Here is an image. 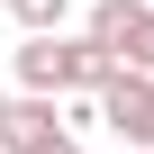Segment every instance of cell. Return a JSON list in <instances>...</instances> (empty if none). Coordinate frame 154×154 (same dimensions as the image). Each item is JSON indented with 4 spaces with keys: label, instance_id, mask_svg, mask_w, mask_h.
Listing matches in <instances>:
<instances>
[{
    "label": "cell",
    "instance_id": "obj_1",
    "mask_svg": "<svg viewBox=\"0 0 154 154\" xmlns=\"http://www.w3.org/2000/svg\"><path fill=\"white\" fill-rule=\"evenodd\" d=\"M109 72H118V63H109L91 36H63V27L18 45V91H45V100H63V91H100Z\"/></svg>",
    "mask_w": 154,
    "mask_h": 154
},
{
    "label": "cell",
    "instance_id": "obj_2",
    "mask_svg": "<svg viewBox=\"0 0 154 154\" xmlns=\"http://www.w3.org/2000/svg\"><path fill=\"white\" fill-rule=\"evenodd\" d=\"M82 36H91L109 63H127V72H154V9H145V0H100Z\"/></svg>",
    "mask_w": 154,
    "mask_h": 154
},
{
    "label": "cell",
    "instance_id": "obj_3",
    "mask_svg": "<svg viewBox=\"0 0 154 154\" xmlns=\"http://www.w3.org/2000/svg\"><path fill=\"white\" fill-rule=\"evenodd\" d=\"M100 127L127 145V154H154V72H109L100 82Z\"/></svg>",
    "mask_w": 154,
    "mask_h": 154
},
{
    "label": "cell",
    "instance_id": "obj_4",
    "mask_svg": "<svg viewBox=\"0 0 154 154\" xmlns=\"http://www.w3.org/2000/svg\"><path fill=\"white\" fill-rule=\"evenodd\" d=\"M9 18H18V36H54L72 18V0H9Z\"/></svg>",
    "mask_w": 154,
    "mask_h": 154
},
{
    "label": "cell",
    "instance_id": "obj_5",
    "mask_svg": "<svg viewBox=\"0 0 154 154\" xmlns=\"http://www.w3.org/2000/svg\"><path fill=\"white\" fill-rule=\"evenodd\" d=\"M18 154H82V136H72V127H63V118H54V127H45V136H27V145H18Z\"/></svg>",
    "mask_w": 154,
    "mask_h": 154
},
{
    "label": "cell",
    "instance_id": "obj_6",
    "mask_svg": "<svg viewBox=\"0 0 154 154\" xmlns=\"http://www.w3.org/2000/svg\"><path fill=\"white\" fill-rule=\"evenodd\" d=\"M0 109H9V91H0Z\"/></svg>",
    "mask_w": 154,
    "mask_h": 154
}]
</instances>
